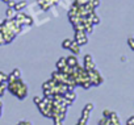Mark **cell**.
<instances>
[{"label":"cell","instance_id":"6da1fadb","mask_svg":"<svg viewBox=\"0 0 134 125\" xmlns=\"http://www.w3.org/2000/svg\"><path fill=\"white\" fill-rule=\"evenodd\" d=\"M7 90H8L11 94H13L17 99H21V100L28 96V87H26V84L21 80V78H20V79L9 80Z\"/></svg>","mask_w":134,"mask_h":125},{"label":"cell","instance_id":"7a4b0ae2","mask_svg":"<svg viewBox=\"0 0 134 125\" xmlns=\"http://www.w3.org/2000/svg\"><path fill=\"white\" fill-rule=\"evenodd\" d=\"M88 77H90V82L92 86H100L104 82V78L101 77V74L93 69V70H88Z\"/></svg>","mask_w":134,"mask_h":125},{"label":"cell","instance_id":"3957f363","mask_svg":"<svg viewBox=\"0 0 134 125\" xmlns=\"http://www.w3.org/2000/svg\"><path fill=\"white\" fill-rule=\"evenodd\" d=\"M55 65H57V70L60 71V73H66V74H71L72 73V69L67 65L66 58H59Z\"/></svg>","mask_w":134,"mask_h":125},{"label":"cell","instance_id":"277c9868","mask_svg":"<svg viewBox=\"0 0 134 125\" xmlns=\"http://www.w3.org/2000/svg\"><path fill=\"white\" fill-rule=\"evenodd\" d=\"M15 20H17L23 26L24 25H32L33 24V19L30 17V16H28V15H25L24 12H17L16 13V16H15Z\"/></svg>","mask_w":134,"mask_h":125},{"label":"cell","instance_id":"5b68a950","mask_svg":"<svg viewBox=\"0 0 134 125\" xmlns=\"http://www.w3.org/2000/svg\"><path fill=\"white\" fill-rule=\"evenodd\" d=\"M74 41L76 44H79L80 46L86 45L88 42V37H87V33L84 30H76L75 32V36H74Z\"/></svg>","mask_w":134,"mask_h":125},{"label":"cell","instance_id":"8992f818","mask_svg":"<svg viewBox=\"0 0 134 125\" xmlns=\"http://www.w3.org/2000/svg\"><path fill=\"white\" fill-rule=\"evenodd\" d=\"M83 67L88 71V70H93V69H96V66H95V61H93V58H92V55L91 54H86L84 55V59H83Z\"/></svg>","mask_w":134,"mask_h":125},{"label":"cell","instance_id":"52a82bcc","mask_svg":"<svg viewBox=\"0 0 134 125\" xmlns=\"http://www.w3.org/2000/svg\"><path fill=\"white\" fill-rule=\"evenodd\" d=\"M66 61H67V65H69L71 69H75L76 66H79V59L75 54H71L69 57H66Z\"/></svg>","mask_w":134,"mask_h":125},{"label":"cell","instance_id":"ba28073f","mask_svg":"<svg viewBox=\"0 0 134 125\" xmlns=\"http://www.w3.org/2000/svg\"><path fill=\"white\" fill-rule=\"evenodd\" d=\"M63 96L67 99V101H69L70 104H72V103L75 101V99H76V95H75L74 90H69L66 94H63Z\"/></svg>","mask_w":134,"mask_h":125},{"label":"cell","instance_id":"9c48e42d","mask_svg":"<svg viewBox=\"0 0 134 125\" xmlns=\"http://www.w3.org/2000/svg\"><path fill=\"white\" fill-rule=\"evenodd\" d=\"M26 6H28V2H26V0H23V2H16V4H15L13 8H15L17 12H21Z\"/></svg>","mask_w":134,"mask_h":125},{"label":"cell","instance_id":"30bf717a","mask_svg":"<svg viewBox=\"0 0 134 125\" xmlns=\"http://www.w3.org/2000/svg\"><path fill=\"white\" fill-rule=\"evenodd\" d=\"M72 54H75V55H78L79 53H80V45L79 44H76L75 41L71 44V46H70V49H69Z\"/></svg>","mask_w":134,"mask_h":125},{"label":"cell","instance_id":"8fae6325","mask_svg":"<svg viewBox=\"0 0 134 125\" xmlns=\"http://www.w3.org/2000/svg\"><path fill=\"white\" fill-rule=\"evenodd\" d=\"M108 118L110 120V122H112L113 125H121V122H120V118H118L117 113L110 112V115H109V117H108Z\"/></svg>","mask_w":134,"mask_h":125},{"label":"cell","instance_id":"7c38bea8","mask_svg":"<svg viewBox=\"0 0 134 125\" xmlns=\"http://www.w3.org/2000/svg\"><path fill=\"white\" fill-rule=\"evenodd\" d=\"M16 13H17V11H16L15 8H9V7H8V9L5 11V17H7V19H15Z\"/></svg>","mask_w":134,"mask_h":125},{"label":"cell","instance_id":"4fadbf2b","mask_svg":"<svg viewBox=\"0 0 134 125\" xmlns=\"http://www.w3.org/2000/svg\"><path fill=\"white\" fill-rule=\"evenodd\" d=\"M72 42H74V40L66 38V40H63V42H62V47H63V49H70V46H71Z\"/></svg>","mask_w":134,"mask_h":125},{"label":"cell","instance_id":"5bb4252c","mask_svg":"<svg viewBox=\"0 0 134 125\" xmlns=\"http://www.w3.org/2000/svg\"><path fill=\"white\" fill-rule=\"evenodd\" d=\"M8 83V75L3 71H0V84H5Z\"/></svg>","mask_w":134,"mask_h":125},{"label":"cell","instance_id":"9a60e30c","mask_svg":"<svg viewBox=\"0 0 134 125\" xmlns=\"http://www.w3.org/2000/svg\"><path fill=\"white\" fill-rule=\"evenodd\" d=\"M99 125H113V124L110 122V120H109L108 117H103V118L99 121Z\"/></svg>","mask_w":134,"mask_h":125},{"label":"cell","instance_id":"2e32d148","mask_svg":"<svg viewBox=\"0 0 134 125\" xmlns=\"http://www.w3.org/2000/svg\"><path fill=\"white\" fill-rule=\"evenodd\" d=\"M127 45H129V47L134 51V37H129V38H127Z\"/></svg>","mask_w":134,"mask_h":125},{"label":"cell","instance_id":"e0dca14e","mask_svg":"<svg viewBox=\"0 0 134 125\" xmlns=\"http://www.w3.org/2000/svg\"><path fill=\"white\" fill-rule=\"evenodd\" d=\"M5 91H7V86H5V84H0V97L4 96Z\"/></svg>","mask_w":134,"mask_h":125},{"label":"cell","instance_id":"ac0fdd59","mask_svg":"<svg viewBox=\"0 0 134 125\" xmlns=\"http://www.w3.org/2000/svg\"><path fill=\"white\" fill-rule=\"evenodd\" d=\"M42 99H43V96H36V97L33 99V101H34V104H36V105H38V104L42 101Z\"/></svg>","mask_w":134,"mask_h":125},{"label":"cell","instance_id":"d6986e66","mask_svg":"<svg viewBox=\"0 0 134 125\" xmlns=\"http://www.w3.org/2000/svg\"><path fill=\"white\" fill-rule=\"evenodd\" d=\"M87 121H88L87 118H84V117H80L76 125H87Z\"/></svg>","mask_w":134,"mask_h":125},{"label":"cell","instance_id":"ffe728a7","mask_svg":"<svg viewBox=\"0 0 134 125\" xmlns=\"http://www.w3.org/2000/svg\"><path fill=\"white\" fill-rule=\"evenodd\" d=\"M126 125H134V116H130L126 121Z\"/></svg>","mask_w":134,"mask_h":125},{"label":"cell","instance_id":"44dd1931","mask_svg":"<svg viewBox=\"0 0 134 125\" xmlns=\"http://www.w3.org/2000/svg\"><path fill=\"white\" fill-rule=\"evenodd\" d=\"M15 4H16V2H15V0H9V2L7 3V6H8L9 8H13V7H15Z\"/></svg>","mask_w":134,"mask_h":125},{"label":"cell","instance_id":"7402d4cb","mask_svg":"<svg viewBox=\"0 0 134 125\" xmlns=\"http://www.w3.org/2000/svg\"><path fill=\"white\" fill-rule=\"evenodd\" d=\"M110 112H112V111H109V109H104V112H103V116H104V117H109Z\"/></svg>","mask_w":134,"mask_h":125},{"label":"cell","instance_id":"603a6c76","mask_svg":"<svg viewBox=\"0 0 134 125\" xmlns=\"http://www.w3.org/2000/svg\"><path fill=\"white\" fill-rule=\"evenodd\" d=\"M17 125H32V122H30V121H21V122H19Z\"/></svg>","mask_w":134,"mask_h":125},{"label":"cell","instance_id":"cb8c5ba5","mask_svg":"<svg viewBox=\"0 0 134 125\" xmlns=\"http://www.w3.org/2000/svg\"><path fill=\"white\" fill-rule=\"evenodd\" d=\"M2 112H3V104H2V101H0V116H2Z\"/></svg>","mask_w":134,"mask_h":125},{"label":"cell","instance_id":"d4e9b609","mask_svg":"<svg viewBox=\"0 0 134 125\" xmlns=\"http://www.w3.org/2000/svg\"><path fill=\"white\" fill-rule=\"evenodd\" d=\"M4 44V40H3V37H2V34H0V45H3Z\"/></svg>","mask_w":134,"mask_h":125},{"label":"cell","instance_id":"484cf974","mask_svg":"<svg viewBox=\"0 0 134 125\" xmlns=\"http://www.w3.org/2000/svg\"><path fill=\"white\" fill-rule=\"evenodd\" d=\"M0 2H3V3H8L9 0H0Z\"/></svg>","mask_w":134,"mask_h":125}]
</instances>
